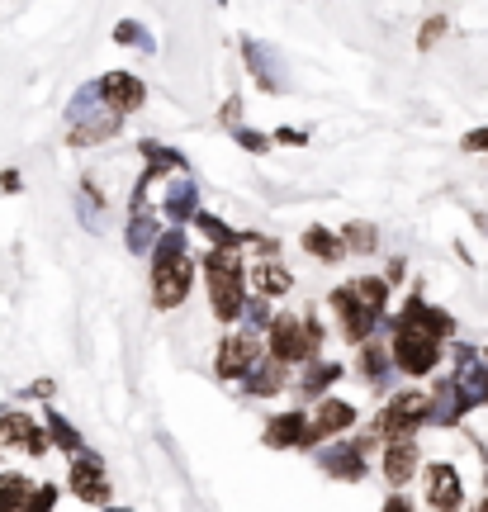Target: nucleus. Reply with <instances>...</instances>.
I'll list each match as a JSON object with an SVG mask.
<instances>
[{
    "label": "nucleus",
    "instance_id": "nucleus-1",
    "mask_svg": "<svg viewBox=\"0 0 488 512\" xmlns=\"http://www.w3.org/2000/svg\"><path fill=\"white\" fill-rule=\"evenodd\" d=\"M204 285H209V309H214L218 323H237L242 318V304H247V266L237 247H209L204 256Z\"/></svg>",
    "mask_w": 488,
    "mask_h": 512
},
{
    "label": "nucleus",
    "instance_id": "nucleus-2",
    "mask_svg": "<svg viewBox=\"0 0 488 512\" xmlns=\"http://www.w3.org/2000/svg\"><path fill=\"white\" fill-rule=\"evenodd\" d=\"M370 446H375V437H370V432H361V437H346V441H327L323 451L313 456V465H318L327 479H342V484H361V479L370 475V465H365Z\"/></svg>",
    "mask_w": 488,
    "mask_h": 512
},
{
    "label": "nucleus",
    "instance_id": "nucleus-3",
    "mask_svg": "<svg viewBox=\"0 0 488 512\" xmlns=\"http://www.w3.org/2000/svg\"><path fill=\"white\" fill-rule=\"evenodd\" d=\"M417 427H427V394L422 389H403V394H394V399L384 403V413L375 418L370 437L398 441V437H413Z\"/></svg>",
    "mask_w": 488,
    "mask_h": 512
},
{
    "label": "nucleus",
    "instance_id": "nucleus-4",
    "mask_svg": "<svg viewBox=\"0 0 488 512\" xmlns=\"http://www.w3.org/2000/svg\"><path fill=\"white\" fill-rule=\"evenodd\" d=\"M389 361H394L398 375H432L441 366V337H427V332H413V328H394V342H389Z\"/></svg>",
    "mask_w": 488,
    "mask_h": 512
},
{
    "label": "nucleus",
    "instance_id": "nucleus-5",
    "mask_svg": "<svg viewBox=\"0 0 488 512\" xmlns=\"http://www.w3.org/2000/svg\"><path fill=\"white\" fill-rule=\"evenodd\" d=\"M266 356L285 361V366H304V361H313L318 347L308 342L304 318H294V313H275L271 323H266Z\"/></svg>",
    "mask_w": 488,
    "mask_h": 512
},
{
    "label": "nucleus",
    "instance_id": "nucleus-6",
    "mask_svg": "<svg viewBox=\"0 0 488 512\" xmlns=\"http://www.w3.org/2000/svg\"><path fill=\"white\" fill-rule=\"evenodd\" d=\"M190 285H195V261H190V256H176V261L152 266V304L162 313L181 309L185 299H190Z\"/></svg>",
    "mask_w": 488,
    "mask_h": 512
},
{
    "label": "nucleus",
    "instance_id": "nucleus-7",
    "mask_svg": "<svg viewBox=\"0 0 488 512\" xmlns=\"http://www.w3.org/2000/svg\"><path fill=\"white\" fill-rule=\"evenodd\" d=\"M261 337H256L252 328H242V332H228L223 342H218V356H214V375L218 380H242L247 370L261 361Z\"/></svg>",
    "mask_w": 488,
    "mask_h": 512
},
{
    "label": "nucleus",
    "instance_id": "nucleus-8",
    "mask_svg": "<svg viewBox=\"0 0 488 512\" xmlns=\"http://www.w3.org/2000/svg\"><path fill=\"white\" fill-rule=\"evenodd\" d=\"M67 489H72L81 503H95V508H105L109 503V475H105V460L95 456V451H72V470H67Z\"/></svg>",
    "mask_w": 488,
    "mask_h": 512
},
{
    "label": "nucleus",
    "instance_id": "nucleus-9",
    "mask_svg": "<svg viewBox=\"0 0 488 512\" xmlns=\"http://www.w3.org/2000/svg\"><path fill=\"white\" fill-rule=\"evenodd\" d=\"M332 313H337V323H342V337L351 342V347H361L365 337H375V328L384 323V318H380L375 309H365L361 294L351 290V285L332 290Z\"/></svg>",
    "mask_w": 488,
    "mask_h": 512
},
{
    "label": "nucleus",
    "instance_id": "nucleus-10",
    "mask_svg": "<svg viewBox=\"0 0 488 512\" xmlns=\"http://www.w3.org/2000/svg\"><path fill=\"white\" fill-rule=\"evenodd\" d=\"M389 328H413V332H427V337L451 342L455 318H451V313H441V309H432L422 294H408V299H403V313H394V318H389Z\"/></svg>",
    "mask_w": 488,
    "mask_h": 512
},
{
    "label": "nucleus",
    "instance_id": "nucleus-11",
    "mask_svg": "<svg viewBox=\"0 0 488 512\" xmlns=\"http://www.w3.org/2000/svg\"><path fill=\"white\" fill-rule=\"evenodd\" d=\"M53 441H48V427H38L29 413H0V451H29V456H43Z\"/></svg>",
    "mask_w": 488,
    "mask_h": 512
},
{
    "label": "nucleus",
    "instance_id": "nucleus-12",
    "mask_svg": "<svg viewBox=\"0 0 488 512\" xmlns=\"http://www.w3.org/2000/svg\"><path fill=\"white\" fill-rule=\"evenodd\" d=\"M100 100H105L109 114H119V119H128V114H138L147 105V86L138 81L133 72H105L100 81Z\"/></svg>",
    "mask_w": 488,
    "mask_h": 512
},
{
    "label": "nucleus",
    "instance_id": "nucleus-13",
    "mask_svg": "<svg viewBox=\"0 0 488 512\" xmlns=\"http://www.w3.org/2000/svg\"><path fill=\"white\" fill-rule=\"evenodd\" d=\"M455 356V389H460V399L465 408H484L488 403V361H479L470 347H451Z\"/></svg>",
    "mask_w": 488,
    "mask_h": 512
},
{
    "label": "nucleus",
    "instance_id": "nucleus-14",
    "mask_svg": "<svg viewBox=\"0 0 488 512\" xmlns=\"http://www.w3.org/2000/svg\"><path fill=\"white\" fill-rule=\"evenodd\" d=\"M346 427H356V408H351L346 399H327V394H323V403H318V413L308 418L304 446H323V441L342 437Z\"/></svg>",
    "mask_w": 488,
    "mask_h": 512
},
{
    "label": "nucleus",
    "instance_id": "nucleus-15",
    "mask_svg": "<svg viewBox=\"0 0 488 512\" xmlns=\"http://www.w3.org/2000/svg\"><path fill=\"white\" fill-rule=\"evenodd\" d=\"M427 508L432 512H460L465 508V484H460V470H455L451 460L427 465Z\"/></svg>",
    "mask_w": 488,
    "mask_h": 512
},
{
    "label": "nucleus",
    "instance_id": "nucleus-16",
    "mask_svg": "<svg viewBox=\"0 0 488 512\" xmlns=\"http://www.w3.org/2000/svg\"><path fill=\"white\" fill-rule=\"evenodd\" d=\"M242 62H247V72L256 76V86H261L266 95H280V91H285V81H290V76H285L280 57H275L271 48L261 43V38H242Z\"/></svg>",
    "mask_w": 488,
    "mask_h": 512
},
{
    "label": "nucleus",
    "instance_id": "nucleus-17",
    "mask_svg": "<svg viewBox=\"0 0 488 512\" xmlns=\"http://www.w3.org/2000/svg\"><path fill=\"white\" fill-rule=\"evenodd\" d=\"M422 470V456H417V441L413 437H398V441H384V479L394 489H408V479Z\"/></svg>",
    "mask_w": 488,
    "mask_h": 512
},
{
    "label": "nucleus",
    "instance_id": "nucleus-18",
    "mask_svg": "<svg viewBox=\"0 0 488 512\" xmlns=\"http://www.w3.org/2000/svg\"><path fill=\"white\" fill-rule=\"evenodd\" d=\"M465 413H470V408H465V399H460L455 380H441L432 394H427V427H455Z\"/></svg>",
    "mask_w": 488,
    "mask_h": 512
},
{
    "label": "nucleus",
    "instance_id": "nucleus-19",
    "mask_svg": "<svg viewBox=\"0 0 488 512\" xmlns=\"http://www.w3.org/2000/svg\"><path fill=\"white\" fill-rule=\"evenodd\" d=\"M242 384H247V394H256V399H271V394H280V389L290 384V366L261 351V361L242 375Z\"/></svg>",
    "mask_w": 488,
    "mask_h": 512
},
{
    "label": "nucleus",
    "instance_id": "nucleus-20",
    "mask_svg": "<svg viewBox=\"0 0 488 512\" xmlns=\"http://www.w3.org/2000/svg\"><path fill=\"white\" fill-rule=\"evenodd\" d=\"M199 209V185L190 181V176H181V181L166 185V200H162V214L171 219V228H185V223L195 219Z\"/></svg>",
    "mask_w": 488,
    "mask_h": 512
},
{
    "label": "nucleus",
    "instance_id": "nucleus-21",
    "mask_svg": "<svg viewBox=\"0 0 488 512\" xmlns=\"http://www.w3.org/2000/svg\"><path fill=\"white\" fill-rule=\"evenodd\" d=\"M294 275L275 261V256H261V261H252V271H247V290L266 294V299H275V294H290Z\"/></svg>",
    "mask_w": 488,
    "mask_h": 512
},
{
    "label": "nucleus",
    "instance_id": "nucleus-22",
    "mask_svg": "<svg viewBox=\"0 0 488 512\" xmlns=\"http://www.w3.org/2000/svg\"><path fill=\"white\" fill-rule=\"evenodd\" d=\"M304 432H308V413L290 408V413H275L266 422V446L271 451H290V446H304Z\"/></svg>",
    "mask_w": 488,
    "mask_h": 512
},
{
    "label": "nucleus",
    "instance_id": "nucleus-23",
    "mask_svg": "<svg viewBox=\"0 0 488 512\" xmlns=\"http://www.w3.org/2000/svg\"><path fill=\"white\" fill-rule=\"evenodd\" d=\"M299 247H304L313 261H342L346 256V242H342V233H332V228H323V223H308L304 228V238H299Z\"/></svg>",
    "mask_w": 488,
    "mask_h": 512
},
{
    "label": "nucleus",
    "instance_id": "nucleus-24",
    "mask_svg": "<svg viewBox=\"0 0 488 512\" xmlns=\"http://www.w3.org/2000/svg\"><path fill=\"white\" fill-rule=\"evenodd\" d=\"M342 380V366L337 361H327V356H313V361H304V375H299V394L304 399H323L332 384Z\"/></svg>",
    "mask_w": 488,
    "mask_h": 512
},
{
    "label": "nucleus",
    "instance_id": "nucleus-25",
    "mask_svg": "<svg viewBox=\"0 0 488 512\" xmlns=\"http://www.w3.org/2000/svg\"><path fill=\"white\" fill-rule=\"evenodd\" d=\"M157 233H162V223H157V214L143 204V209H133V219H128L124 247L133 256H147V252H152V242H157Z\"/></svg>",
    "mask_w": 488,
    "mask_h": 512
},
{
    "label": "nucleus",
    "instance_id": "nucleus-26",
    "mask_svg": "<svg viewBox=\"0 0 488 512\" xmlns=\"http://www.w3.org/2000/svg\"><path fill=\"white\" fill-rule=\"evenodd\" d=\"M138 157H147V176L143 181H157V176H166V171H185V152H176V147H166V143H138Z\"/></svg>",
    "mask_w": 488,
    "mask_h": 512
},
{
    "label": "nucleus",
    "instance_id": "nucleus-27",
    "mask_svg": "<svg viewBox=\"0 0 488 512\" xmlns=\"http://www.w3.org/2000/svg\"><path fill=\"white\" fill-rule=\"evenodd\" d=\"M356 370H361L370 384H389V375H394L389 347H380L375 337H365V342H361V356H356Z\"/></svg>",
    "mask_w": 488,
    "mask_h": 512
},
{
    "label": "nucleus",
    "instance_id": "nucleus-28",
    "mask_svg": "<svg viewBox=\"0 0 488 512\" xmlns=\"http://www.w3.org/2000/svg\"><path fill=\"white\" fill-rule=\"evenodd\" d=\"M119 133V114H91V119H81V124H72V147H91V143H109Z\"/></svg>",
    "mask_w": 488,
    "mask_h": 512
},
{
    "label": "nucleus",
    "instance_id": "nucleus-29",
    "mask_svg": "<svg viewBox=\"0 0 488 512\" xmlns=\"http://www.w3.org/2000/svg\"><path fill=\"white\" fill-rule=\"evenodd\" d=\"M209 238V247H247V233H233L228 223L218 219V214H204V209H195V219H190Z\"/></svg>",
    "mask_w": 488,
    "mask_h": 512
},
{
    "label": "nucleus",
    "instance_id": "nucleus-30",
    "mask_svg": "<svg viewBox=\"0 0 488 512\" xmlns=\"http://www.w3.org/2000/svg\"><path fill=\"white\" fill-rule=\"evenodd\" d=\"M351 290L361 294L365 309H375L380 318H389V285H384V275H361V280H351Z\"/></svg>",
    "mask_w": 488,
    "mask_h": 512
},
{
    "label": "nucleus",
    "instance_id": "nucleus-31",
    "mask_svg": "<svg viewBox=\"0 0 488 512\" xmlns=\"http://www.w3.org/2000/svg\"><path fill=\"white\" fill-rule=\"evenodd\" d=\"M43 422H48V441H53V446H62L67 456L86 446V437H81V432H76V427H72V422H67V418H62L57 408H48V413H43Z\"/></svg>",
    "mask_w": 488,
    "mask_h": 512
},
{
    "label": "nucleus",
    "instance_id": "nucleus-32",
    "mask_svg": "<svg viewBox=\"0 0 488 512\" xmlns=\"http://www.w3.org/2000/svg\"><path fill=\"white\" fill-rule=\"evenodd\" d=\"M342 242H346V252H356V256H370L375 247H380V228L375 223H361V219H351L342 228Z\"/></svg>",
    "mask_w": 488,
    "mask_h": 512
},
{
    "label": "nucleus",
    "instance_id": "nucleus-33",
    "mask_svg": "<svg viewBox=\"0 0 488 512\" xmlns=\"http://www.w3.org/2000/svg\"><path fill=\"white\" fill-rule=\"evenodd\" d=\"M114 43L138 48V53H157V38H152V29H147V24H138V19H119V24H114Z\"/></svg>",
    "mask_w": 488,
    "mask_h": 512
},
{
    "label": "nucleus",
    "instance_id": "nucleus-34",
    "mask_svg": "<svg viewBox=\"0 0 488 512\" xmlns=\"http://www.w3.org/2000/svg\"><path fill=\"white\" fill-rule=\"evenodd\" d=\"M105 110V100H100V86H81V91L72 95V105H67V124H81V119H91V114Z\"/></svg>",
    "mask_w": 488,
    "mask_h": 512
},
{
    "label": "nucleus",
    "instance_id": "nucleus-35",
    "mask_svg": "<svg viewBox=\"0 0 488 512\" xmlns=\"http://www.w3.org/2000/svg\"><path fill=\"white\" fill-rule=\"evenodd\" d=\"M147 256H152V266H162V261H176V256H185V233H181V228H162Z\"/></svg>",
    "mask_w": 488,
    "mask_h": 512
},
{
    "label": "nucleus",
    "instance_id": "nucleus-36",
    "mask_svg": "<svg viewBox=\"0 0 488 512\" xmlns=\"http://www.w3.org/2000/svg\"><path fill=\"white\" fill-rule=\"evenodd\" d=\"M29 479L24 475H0V512H19V503L29 498Z\"/></svg>",
    "mask_w": 488,
    "mask_h": 512
},
{
    "label": "nucleus",
    "instance_id": "nucleus-37",
    "mask_svg": "<svg viewBox=\"0 0 488 512\" xmlns=\"http://www.w3.org/2000/svg\"><path fill=\"white\" fill-rule=\"evenodd\" d=\"M271 318H275V313H271V299H266V294H247V304H242V323H247L252 332H261L266 323H271Z\"/></svg>",
    "mask_w": 488,
    "mask_h": 512
},
{
    "label": "nucleus",
    "instance_id": "nucleus-38",
    "mask_svg": "<svg viewBox=\"0 0 488 512\" xmlns=\"http://www.w3.org/2000/svg\"><path fill=\"white\" fill-rule=\"evenodd\" d=\"M53 503H57V484H34L29 498L19 503V512H53Z\"/></svg>",
    "mask_w": 488,
    "mask_h": 512
},
{
    "label": "nucleus",
    "instance_id": "nucleus-39",
    "mask_svg": "<svg viewBox=\"0 0 488 512\" xmlns=\"http://www.w3.org/2000/svg\"><path fill=\"white\" fill-rule=\"evenodd\" d=\"M436 38H446V15H432L427 24H422V34H417V48L427 53V48H436Z\"/></svg>",
    "mask_w": 488,
    "mask_h": 512
},
{
    "label": "nucleus",
    "instance_id": "nucleus-40",
    "mask_svg": "<svg viewBox=\"0 0 488 512\" xmlns=\"http://www.w3.org/2000/svg\"><path fill=\"white\" fill-rule=\"evenodd\" d=\"M233 138L247 147V152H266V147H271L266 138H261V133H252V128H242V124H233Z\"/></svg>",
    "mask_w": 488,
    "mask_h": 512
},
{
    "label": "nucleus",
    "instance_id": "nucleus-41",
    "mask_svg": "<svg viewBox=\"0 0 488 512\" xmlns=\"http://www.w3.org/2000/svg\"><path fill=\"white\" fill-rule=\"evenodd\" d=\"M304 328H308V342H313V347L323 351V337H327V332H323V318H318V313H313V309L304 313Z\"/></svg>",
    "mask_w": 488,
    "mask_h": 512
},
{
    "label": "nucleus",
    "instance_id": "nucleus-42",
    "mask_svg": "<svg viewBox=\"0 0 488 512\" xmlns=\"http://www.w3.org/2000/svg\"><path fill=\"white\" fill-rule=\"evenodd\" d=\"M380 512H417V503H413L408 494H398V489H394V494L384 498V508H380Z\"/></svg>",
    "mask_w": 488,
    "mask_h": 512
},
{
    "label": "nucleus",
    "instance_id": "nucleus-43",
    "mask_svg": "<svg viewBox=\"0 0 488 512\" xmlns=\"http://www.w3.org/2000/svg\"><path fill=\"white\" fill-rule=\"evenodd\" d=\"M460 147H465V152H488V128H474V133H465V138H460Z\"/></svg>",
    "mask_w": 488,
    "mask_h": 512
},
{
    "label": "nucleus",
    "instance_id": "nucleus-44",
    "mask_svg": "<svg viewBox=\"0 0 488 512\" xmlns=\"http://www.w3.org/2000/svg\"><path fill=\"white\" fill-rule=\"evenodd\" d=\"M403 275H408V261L394 256V261H389V271H384V285H403Z\"/></svg>",
    "mask_w": 488,
    "mask_h": 512
},
{
    "label": "nucleus",
    "instance_id": "nucleus-45",
    "mask_svg": "<svg viewBox=\"0 0 488 512\" xmlns=\"http://www.w3.org/2000/svg\"><path fill=\"white\" fill-rule=\"evenodd\" d=\"M24 399H53V380H34L24 389Z\"/></svg>",
    "mask_w": 488,
    "mask_h": 512
},
{
    "label": "nucleus",
    "instance_id": "nucleus-46",
    "mask_svg": "<svg viewBox=\"0 0 488 512\" xmlns=\"http://www.w3.org/2000/svg\"><path fill=\"white\" fill-rule=\"evenodd\" d=\"M275 143H290V147H299V143H308V133H299V128H280V133H275Z\"/></svg>",
    "mask_w": 488,
    "mask_h": 512
},
{
    "label": "nucleus",
    "instance_id": "nucleus-47",
    "mask_svg": "<svg viewBox=\"0 0 488 512\" xmlns=\"http://www.w3.org/2000/svg\"><path fill=\"white\" fill-rule=\"evenodd\" d=\"M19 185H24L19 181V171H0V190H5V195H15Z\"/></svg>",
    "mask_w": 488,
    "mask_h": 512
},
{
    "label": "nucleus",
    "instance_id": "nucleus-48",
    "mask_svg": "<svg viewBox=\"0 0 488 512\" xmlns=\"http://www.w3.org/2000/svg\"><path fill=\"white\" fill-rule=\"evenodd\" d=\"M237 119H242V105H237V100H228V105H223V124L233 128Z\"/></svg>",
    "mask_w": 488,
    "mask_h": 512
},
{
    "label": "nucleus",
    "instance_id": "nucleus-49",
    "mask_svg": "<svg viewBox=\"0 0 488 512\" xmlns=\"http://www.w3.org/2000/svg\"><path fill=\"white\" fill-rule=\"evenodd\" d=\"M105 512H128V508H119V503H105Z\"/></svg>",
    "mask_w": 488,
    "mask_h": 512
},
{
    "label": "nucleus",
    "instance_id": "nucleus-50",
    "mask_svg": "<svg viewBox=\"0 0 488 512\" xmlns=\"http://www.w3.org/2000/svg\"><path fill=\"white\" fill-rule=\"evenodd\" d=\"M474 512H488V498H484V503H479V508H474Z\"/></svg>",
    "mask_w": 488,
    "mask_h": 512
}]
</instances>
